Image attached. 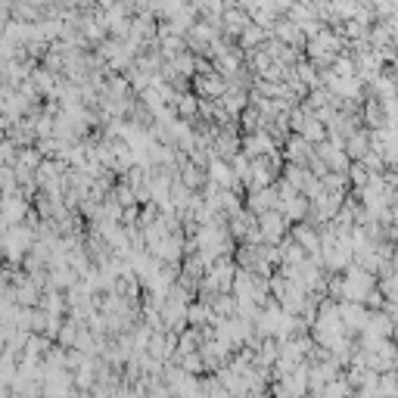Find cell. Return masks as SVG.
<instances>
[{
  "label": "cell",
  "instance_id": "7",
  "mask_svg": "<svg viewBox=\"0 0 398 398\" xmlns=\"http://www.w3.org/2000/svg\"><path fill=\"white\" fill-rule=\"evenodd\" d=\"M258 41H262V32H258V28H246L243 44H246V47H252V44H258Z\"/></svg>",
  "mask_w": 398,
  "mask_h": 398
},
{
  "label": "cell",
  "instance_id": "3",
  "mask_svg": "<svg viewBox=\"0 0 398 398\" xmlns=\"http://www.w3.org/2000/svg\"><path fill=\"white\" fill-rule=\"evenodd\" d=\"M305 150H308V140L305 137H299V140H289V150H286V156L293 159V162H305Z\"/></svg>",
  "mask_w": 398,
  "mask_h": 398
},
{
  "label": "cell",
  "instance_id": "5",
  "mask_svg": "<svg viewBox=\"0 0 398 398\" xmlns=\"http://www.w3.org/2000/svg\"><path fill=\"white\" fill-rule=\"evenodd\" d=\"M184 184H187V187L202 184V171H197L193 165H184Z\"/></svg>",
  "mask_w": 398,
  "mask_h": 398
},
{
  "label": "cell",
  "instance_id": "2",
  "mask_svg": "<svg viewBox=\"0 0 398 398\" xmlns=\"http://www.w3.org/2000/svg\"><path fill=\"white\" fill-rule=\"evenodd\" d=\"M339 314H343V321L349 324V327H361V321H364V311L358 305H343L339 308Z\"/></svg>",
  "mask_w": 398,
  "mask_h": 398
},
{
  "label": "cell",
  "instance_id": "4",
  "mask_svg": "<svg viewBox=\"0 0 398 398\" xmlns=\"http://www.w3.org/2000/svg\"><path fill=\"white\" fill-rule=\"evenodd\" d=\"M34 84H38L41 93H50V91H53V78H50L47 72H34Z\"/></svg>",
  "mask_w": 398,
  "mask_h": 398
},
{
  "label": "cell",
  "instance_id": "1",
  "mask_svg": "<svg viewBox=\"0 0 398 398\" xmlns=\"http://www.w3.org/2000/svg\"><path fill=\"white\" fill-rule=\"evenodd\" d=\"M258 227H262V237L267 243H277L280 234H284V224H286V215L284 212H274V208H267V212L258 215Z\"/></svg>",
  "mask_w": 398,
  "mask_h": 398
},
{
  "label": "cell",
  "instance_id": "8",
  "mask_svg": "<svg viewBox=\"0 0 398 398\" xmlns=\"http://www.w3.org/2000/svg\"><path fill=\"white\" fill-rule=\"evenodd\" d=\"M119 202H121V206H134V193L131 190H125V187H121V190H119Z\"/></svg>",
  "mask_w": 398,
  "mask_h": 398
},
{
  "label": "cell",
  "instance_id": "6",
  "mask_svg": "<svg viewBox=\"0 0 398 398\" xmlns=\"http://www.w3.org/2000/svg\"><path fill=\"white\" fill-rule=\"evenodd\" d=\"M178 110L184 115H193L197 112V103H193V97H178Z\"/></svg>",
  "mask_w": 398,
  "mask_h": 398
}]
</instances>
